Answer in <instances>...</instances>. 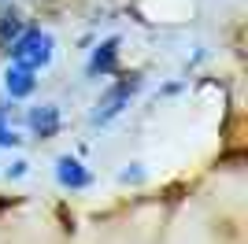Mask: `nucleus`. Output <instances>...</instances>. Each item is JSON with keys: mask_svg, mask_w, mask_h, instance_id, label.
I'll return each instance as SVG.
<instances>
[{"mask_svg": "<svg viewBox=\"0 0 248 244\" xmlns=\"http://www.w3.org/2000/svg\"><path fill=\"white\" fill-rule=\"evenodd\" d=\"M52 48H56V41H52L48 30H22L19 41L8 48L11 52V67L37 74L41 67H48V63H52Z\"/></svg>", "mask_w": 248, "mask_h": 244, "instance_id": "obj_1", "label": "nucleus"}, {"mask_svg": "<svg viewBox=\"0 0 248 244\" xmlns=\"http://www.w3.org/2000/svg\"><path fill=\"white\" fill-rule=\"evenodd\" d=\"M137 89H141V78H119L111 89H108L100 100H96V111L89 115V122H93V126H104V122L119 119V115L130 107V100H134Z\"/></svg>", "mask_w": 248, "mask_h": 244, "instance_id": "obj_2", "label": "nucleus"}, {"mask_svg": "<svg viewBox=\"0 0 248 244\" xmlns=\"http://www.w3.org/2000/svg\"><path fill=\"white\" fill-rule=\"evenodd\" d=\"M26 126H30V133L41 137V141L56 137V133H60V107H56V104H37V107H30V111H26Z\"/></svg>", "mask_w": 248, "mask_h": 244, "instance_id": "obj_3", "label": "nucleus"}, {"mask_svg": "<svg viewBox=\"0 0 248 244\" xmlns=\"http://www.w3.org/2000/svg\"><path fill=\"white\" fill-rule=\"evenodd\" d=\"M56 182H60L63 189H89V185H93V174L85 170L82 159L60 155V159H56Z\"/></svg>", "mask_w": 248, "mask_h": 244, "instance_id": "obj_4", "label": "nucleus"}, {"mask_svg": "<svg viewBox=\"0 0 248 244\" xmlns=\"http://www.w3.org/2000/svg\"><path fill=\"white\" fill-rule=\"evenodd\" d=\"M115 63H119V37H108V41H100V45L93 48L85 71L93 74V78H100V74H111L115 71Z\"/></svg>", "mask_w": 248, "mask_h": 244, "instance_id": "obj_5", "label": "nucleus"}, {"mask_svg": "<svg viewBox=\"0 0 248 244\" xmlns=\"http://www.w3.org/2000/svg\"><path fill=\"white\" fill-rule=\"evenodd\" d=\"M4 89H8L11 100H26V96H33V89H37V78H33L30 71L8 67V74H4Z\"/></svg>", "mask_w": 248, "mask_h": 244, "instance_id": "obj_6", "label": "nucleus"}, {"mask_svg": "<svg viewBox=\"0 0 248 244\" xmlns=\"http://www.w3.org/2000/svg\"><path fill=\"white\" fill-rule=\"evenodd\" d=\"M19 33H22V19L15 15V11H4V15H0V41H4V45L11 41V45H15Z\"/></svg>", "mask_w": 248, "mask_h": 244, "instance_id": "obj_7", "label": "nucleus"}, {"mask_svg": "<svg viewBox=\"0 0 248 244\" xmlns=\"http://www.w3.org/2000/svg\"><path fill=\"white\" fill-rule=\"evenodd\" d=\"M19 141H22V137L11 130L8 122H4V104H0V148H15Z\"/></svg>", "mask_w": 248, "mask_h": 244, "instance_id": "obj_8", "label": "nucleus"}, {"mask_svg": "<svg viewBox=\"0 0 248 244\" xmlns=\"http://www.w3.org/2000/svg\"><path fill=\"white\" fill-rule=\"evenodd\" d=\"M22 174H26V163H15V167L8 170V178H22Z\"/></svg>", "mask_w": 248, "mask_h": 244, "instance_id": "obj_9", "label": "nucleus"}]
</instances>
